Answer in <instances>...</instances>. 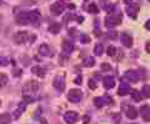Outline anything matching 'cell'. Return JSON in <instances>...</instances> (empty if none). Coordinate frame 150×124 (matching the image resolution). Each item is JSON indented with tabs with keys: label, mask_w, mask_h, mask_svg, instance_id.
<instances>
[{
	"label": "cell",
	"mask_w": 150,
	"mask_h": 124,
	"mask_svg": "<svg viewBox=\"0 0 150 124\" xmlns=\"http://www.w3.org/2000/svg\"><path fill=\"white\" fill-rule=\"evenodd\" d=\"M112 103H114V100H112V98L109 97V95H105V97H96L94 99V104H95V107H98V108H103L104 105H111Z\"/></svg>",
	"instance_id": "cell-1"
},
{
	"label": "cell",
	"mask_w": 150,
	"mask_h": 124,
	"mask_svg": "<svg viewBox=\"0 0 150 124\" xmlns=\"http://www.w3.org/2000/svg\"><path fill=\"white\" fill-rule=\"evenodd\" d=\"M83 98V92L80 89H70L68 93V99L71 103H79Z\"/></svg>",
	"instance_id": "cell-2"
},
{
	"label": "cell",
	"mask_w": 150,
	"mask_h": 124,
	"mask_svg": "<svg viewBox=\"0 0 150 124\" xmlns=\"http://www.w3.org/2000/svg\"><path fill=\"white\" fill-rule=\"evenodd\" d=\"M121 23V14H119V15H109L105 18V25L108 28H114L116 25H119V24Z\"/></svg>",
	"instance_id": "cell-3"
},
{
	"label": "cell",
	"mask_w": 150,
	"mask_h": 124,
	"mask_svg": "<svg viewBox=\"0 0 150 124\" xmlns=\"http://www.w3.org/2000/svg\"><path fill=\"white\" fill-rule=\"evenodd\" d=\"M54 88L56 90H59V92H64L65 90V77L64 75H56L54 78Z\"/></svg>",
	"instance_id": "cell-4"
},
{
	"label": "cell",
	"mask_w": 150,
	"mask_h": 124,
	"mask_svg": "<svg viewBox=\"0 0 150 124\" xmlns=\"http://www.w3.org/2000/svg\"><path fill=\"white\" fill-rule=\"evenodd\" d=\"M38 89H39V83L35 82V80H30V82H28L25 84L24 94H33V93H35Z\"/></svg>",
	"instance_id": "cell-5"
},
{
	"label": "cell",
	"mask_w": 150,
	"mask_h": 124,
	"mask_svg": "<svg viewBox=\"0 0 150 124\" xmlns=\"http://www.w3.org/2000/svg\"><path fill=\"white\" fill-rule=\"evenodd\" d=\"M124 77L126 79H129L130 82H139L140 79V74H139V70H126L125 71V74H124Z\"/></svg>",
	"instance_id": "cell-6"
},
{
	"label": "cell",
	"mask_w": 150,
	"mask_h": 124,
	"mask_svg": "<svg viewBox=\"0 0 150 124\" xmlns=\"http://www.w3.org/2000/svg\"><path fill=\"white\" fill-rule=\"evenodd\" d=\"M64 119L68 124H74L79 119V114L76 112H74V110H69V112H67L64 114Z\"/></svg>",
	"instance_id": "cell-7"
},
{
	"label": "cell",
	"mask_w": 150,
	"mask_h": 124,
	"mask_svg": "<svg viewBox=\"0 0 150 124\" xmlns=\"http://www.w3.org/2000/svg\"><path fill=\"white\" fill-rule=\"evenodd\" d=\"M28 36H29V33L26 31H18L15 35H14V40H15L16 44H24L25 41H28Z\"/></svg>",
	"instance_id": "cell-8"
},
{
	"label": "cell",
	"mask_w": 150,
	"mask_h": 124,
	"mask_svg": "<svg viewBox=\"0 0 150 124\" xmlns=\"http://www.w3.org/2000/svg\"><path fill=\"white\" fill-rule=\"evenodd\" d=\"M139 13V5L138 4H130V5H128V8H126V14L130 16L135 19Z\"/></svg>",
	"instance_id": "cell-9"
},
{
	"label": "cell",
	"mask_w": 150,
	"mask_h": 124,
	"mask_svg": "<svg viewBox=\"0 0 150 124\" xmlns=\"http://www.w3.org/2000/svg\"><path fill=\"white\" fill-rule=\"evenodd\" d=\"M39 19H40V11L39 10H33L30 13H28V20H29V23L38 24Z\"/></svg>",
	"instance_id": "cell-10"
},
{
	"label": "cell",
	"mask_w": 150,
	"mask_h": 124,
	"mask_svg": "<svg viewBox=\"0 0 150 124\" xmlns=\"http://www.w3.org/2000/svg\"><path fill=\"white\" fill-rule=\"evenodd\" d=\"M129 93H130V85L128 83L121 82L120 85H119V89H118V94L120 95V97H124V95L129 94Z\"/></svg>",
	"instance_id": "cell-11"
},
{
	"label": "cell",
	"mask_w": 150,
	"mask_h": 124,
	"mask_svg": "<svg viewBox=\"0 0 150 124\" xmlns=\"http://www.w3.org/2000/svg\"><path fill=\"white\" fill-rule=\"evenodd\" d=\"M121 43H123L124 46L131 48L133 46V38H131L129 34H126V33H123V34H121Z\"/></svg>",
	"instance_id": "cell-12"
},
{
	"label": "cell",
	"mask_w": 150,
	"mask_h": 124,
	"mask_svg": "<svg viewBox=\"0 0 150 124\" xmlns=\"http://www.w3.org/2000/svg\"><path fill=\"white\" fill-rule=\"evenodd\" d=\"M103 83H104V88L105 89H111L115 87V79L110 77V75H106V77L103 79Z\"/></svg>",
	"instance_id": "cell-13"
},
{
	"label": "cell",
	"mask_w": 150,
	"mask_h": 124,
	"mask_svg": "<svg viewBox=\"0 0 150 124\" xmlns=\"http://www.w3.org/2000/svg\"><path fill=\"white\" fill-rule=\"evenodd\" d=\"M63 10H64V6L60 3H55L50 6V11H51V14H54V15H60V14L63 13Z\"/></svg>",
	"instance_id": "cell-14"
},
{
	"label": "cell",
	"mask_w": 150,
	"mask_h": 124,
	"mask_svg": "<svg viewBox=\"0 0 150 124\" xmlns=\"http://www.w3.org/2000/svg\"><path fill=\"white\" fill-rule=\"evenodd\" d=\"M25 109H26V103L24 102H21V103H19V105L16 108V110L14 112V119H19L21 115V113H24L25 112Z\"/></svg>",
	"instance_id": "cell-15"
},
{
	"label": "cell",
	"mask_w": 150,
	"mask_h": 124,
	"mask_svg": "<svg viewBox=\"0 0 150 124\" xmlns=\"http://www.w3.org/2000/svg\"><path fill=\"white\" fill-rule=\"evenodd\" d=\"M16 23L19 25H26L29 20H28V13H20L16 16Z\"/></svg>",
	"instance_id": "cell-16"
},
{
	"label": "cell",
	"mask_w": 150,
	"mask_h": 124,
	"mask_svg": "<svg viewBox=\"0 0 150 124\" xmlns=\"http://www.w3.org/2000/svg\"><path fill=\"white\" fill-rule=\"evenodd\" d=\"M31 71H33L34 74H36L39 78H44V77H45V73H46L45 69L43 68V66H39V65L33 66V68H31Z\"/></svg>",
	"instance_id": "cell-17"
},
{
	"label": "cell",
	"mask_w": 150,
	"mask_h": 124,
	"mask_svg": "<svg viewBox=\"0 0 150 124\" xmlns=\"http://www.w3.org/2000/svg\"><path fill=\"white\" fill-rule=\"evenodd\" d=\"M62 48H63V51H64V53L69 54V53H71V51L74 50V44H73L71 41L64 40V41H63V45H62Z\"/></svg>",
	"instance_id": "cell-18"
},
{
	"label": "cell",
	"mask_w": 150,
	"mask_h": 124,
	"mask_svg": "<svg viewBox=\"0 0 150 124\" xmlns=\"http://www.w3.org/2000/svg\"><path fill=\"white\" fill-rule=\"evenodd\" d=\"M126 117H128L129 119H137V117H138L137 108H135L134 105H130L128 108V110H126Z\"/></svg>",
	"instance_id": "cell-19"
},
{
	"label": "cell",
	"mask_w": 150,
	"mask_h": 124,
	"mask_svg": "<svg viewBox=\"0 0 150 124\" xmlns=\"http://www.w3.org/2000/svg\"><path fill=\"white\" fill-rule=\"evenodd\" d=\"M140 113H142V117L144 120L149 122L150 120V112H149V105L146 104V105H143L142 108H140Z\"/></svg>",
	"instance_id": "cell-20"
},
{
	"label": "cell",
	"mask_w": 150,
	"mask_h": 124,
	"mask_svg": "<svg viewBox=\"0 0 150 124\" xmlns=\"http://www.w3.org/2000/svg\"><path fill=\"white\" fill-rule=\"evenodd\" d=\"M39 54L43 55V56H51L50 48L46 45V44H41V45L39 46Z\"/></svg>",
	"instance_id": "cell-21"
},
{
	"label": "cell",
	"mask_w": 150,
	"mask_h": 124,
	"mask_svg": "<svg viewBox=\"0 0 150 124\" xmlns=\"http://www.w3.org/2000/svg\"><path fill=\"white\" fill-rule=\"evenodd\" d=\"M60 30H62V24L60 23H53L49 26V31L51 34H59Z\"/></svg>",
	"instance_id": "cell-22"
},
{
	"label": "cell",
	"mask_w": 150,
	"mask_h": 124,
	"mask_svg": "<svg viewBox=\"0 0 150 124\" xmlns=\"http://www.w3.org/2000/svg\"><path fill=\"white\" fill-rule=\"evenodd\" d=\"M11 122V115L10 113H3L0 114V124H10Z\"/></svg>",
	"instance_id": "cell-23"
},
{
	"label": "cell",
	"mask_w": 150,
	"mask_h": 124,
	"mask_svg": "<svg viewBox=\"0 0 150 124\" xmlns=\"http://www.w3.org/2000/svg\"><path fill=\"white\" fill-rule=\"evenodd\" d=\"M94 64H95V59H94L93 56H88V58H85L83 61V65L86 66V68H91Z\"/></svg>",
	"instance_id": "cell-24"
},
{
	"label": "cell",
	"mask_w": 150,
	"mask_h": 124,
	"mask_svg": "<svg viewBox=\"0 0 150 124\" xmlns=\"http://www.w3.org/2000/svg\"><path fill=\"white\" fill-rule=\"evenodd\" d=\"M103 53H104V46H103V44H95V46H94V54L100 56V55H103Z\"/></svg>",
	"instance_id": "cell-25"
},
{
	"label": "cell",
	"mask_w": 150,
	"mask_h": 124,
	"mask_svg": "<svg viewBox=\"0 0 150 124\" xmlns=\"http://www.w3.org/2000/svg\"><path fill=\"white\" fill-rule=\"evenodd\" d=\"M130 92H131V98H133V100L140 102L143 99L142 94H140V92H138V90H130Z\"/></svg>",
	"instance_id": "cell-26"
},
{
	"label": "cell",
	"mask_w": 150,
	"mask_h": 124,
	"mask_svg": "<svg viewBox=\"0 0 150 124\" xmlns=\"http://www.w3.org/2000/svg\"><path fill=\"white\" fill-rule=\"evenodd\" d=\"M86 10L89 13H91V14H98V13H99V8H98L96 4H89L88 8H86Z\"/></svg>",
	"instance_id": "cell-27"
},
{
	"label": "cell",
	"mask_w": 150,
	"mask_h": 124,
	"mask_svg": "<svg viewBox=\"0 0 150 124\" xmlns=\"http://www.w3.org/2000/svg\"><path fill=\"white\" fill-rule=\"evenodd\" d=\"M104 9L108 14H112L115 10V4H111V3H108V4H104Z\"/></svg>",
	"instance_id": "cell-28"
},
{
	"label": "cell",
	"mask_w": 150,
	"mask_h": 124,
	"mask_svg": "<svg viewBox=\"0 0 150 124\" xmlns=\"http://www.w3.org/2000/svg\"><path fill=\"white\" fill-rule=\"evenodd\" d=\"M6 83H8V77H6V74L0 73V88L5 87Z\"/></svg>",
	"instance_id": "cell-29"
},
{
	"label": "cell",
	"mask_w": 150,
	"mask_h": 124,
	"mask_svg": "<svg viewBox=\"0 0 150 124\" xmlns=\"http://www.w3.org/2000/svg\"><path fill=\"white\" fill-rule=\"evenodd\" d=\"M23 100H24V103H33L35 100V98L31 97V94H23Z\"/></svg>",
	"instance_id": "cell-30"
},
{
	"label": "cell",
	"mask_w": 150,
	"mask_h": 124,
	"mask_svg": "<svg viewBox=\"0 0 150 124\" xmlns=\"http://www.w3.org/2000/svg\"><path fill=\"white\" fill-rule=\"evenodd\" d=\"M116 48L115 46H112V45H110V46H108L106 48V54L109 55V56H114L115 55V53H116Z\"/></svg>",
	"instance_id": "cell-31"
},
{
	"label": "cell",
	"mask_w": 150,
	"mask_h": 124,
	"mask_svg": "<svg viewBox=\"0 0 150 124\" xmlns=\"http://www.w3.org/2000/svg\"><path fill=\"white\" fill-rule=\"evenodd\" d=\"M80 41L83 43V44H88V43H90V36H89L88 34H83L80 36Z\"/></svg>",
	"instance_id": "cell-32"
},
{
	"label": "cell",
	"mask_w": 150,
	"mask_h": 124,
	"mask_svg": "<svg viewBox=\"0 0 150 124\" xmlns=\"http://www.w3.org/2000/svg\"><path fill=\"white\" fill-rule=\"evenodd\" d=\"M142 97H145V98H149L150 97V90H149V85H145L143 88V94Z\"/></svg>",
	"instance_id": "cell-33"
},
{
	"label": "cell",
	"mask_w": 150,
	"mask_h": 124,
	"mask_svg": "<svg viewBox=\"0 0 150 124\" xmlns=\"http://www.w3.org/2000/svg\"><path fill=\"white\" fill-rule=\"evenodd\" d=\"M8 64H9V59L5 58V56H1V58H0V65H1V66H5V65H8Z\"/></svg>",
	"instance_id": "cell-34"
},
{
	"label": "cell",
	"mask_w": 150,
	"mask_h": 124,
	"mask_svg": "<svg viewBox=\"0 0 150 124\" xmlns=\"http://www.w3.org/2000/svg\"><path fill=\"white\" fill-rule=\"evenodd\" d=\"M21 73H23L21 69H18V68H15V69L13 70V75H14V77H16V78L21 77Z\"/></svg>",
	"instance_id": "cell-35"
},
{
	"label": "cell",
	"mask_w": 150,
	"mask_h": 124,
	"mask_svg": "<svg viewBox=\"0 0 150 124\" xmlns=\"http://www.w3.org/2000/svg\"><path fill=\"white\" fill-rule=\"evenodd\" d=\"M108 38H110V39H116V38H118V33L116 31H109L108 33Z\"/></svg>",
	"instance_id": "cell-36"
},
{
	"label": "cell",
	"mask_w": 150,
	"mask_h": 124,
	"mask_svg": "<svg viewBox=\"0 0 150 124\" xmlns=\"http://www.w3.org/2000/svg\"><path fill=\"white\" fill-rule=\"evenodd\" d=\"M101 70H106V71L111 70L110 64H108V63H103V64H101Z\"/></svg>",
	"instance_id": "cell-37"
},
{
	"label": "cell",
	"mask_w": 150,
	"mask_h": 124,
	"mask_svg": "<svg viewBox=\"0 0 150 124\" xmlns=\"http://www.w3.org/2000/svg\"><path fill=\"white\" fill-rule=\"evenodd\" d=\"M89 88H90L91 90H95V89H96V83L94 82L93 79H90V80H89Z\"/></svg>",
	"instance_id": "cell-38"
},
{
	"label": "cell",
	"mask_w": 150,
	"mask_h": 124,
	"mask_svg": "<svg viewBox=\"0 0 150 124\" xmlns=\"http://www.w3.org/2000/svg\"><path fill=\"white\" fill-rule=\"evenodd\" d=\"M83 122H84V124H88L89 122H90V117H89V115H84Z\"/></svg>",
	"instance_id": "cell-39"
},
{
	"label": "cell",
	"mask_w": 150,
	"mask_h": 124,
	"mask_svg": "<svg viewBox=\"0 0 150 124\" xmlns=\"http://www.w3.org/2000/svg\"><path fill=\"white\" fill-rule=\"evenodd\" d=\"M145 49H146V53L150 54V43L146 41V44H145Z\"/></svg>",
	"instance_id": "cell-40"
},
{
	"label": "cell",
	"mask_w": 150,
	"mask_h": 124,
	"mask_svg": "<svg viewBox=\"0 0 150 124\" xmlns=\"http://www.w3.org/2000/svg\"><path fill=\"white\" fill-rule=\"evenodd\" d=\"M29 35H30V39H29V41H30V43H33V41H34V40L36 39V36H35L34 34H29Z\"/></svg>",
	"instance_id": "cell-41"
},
{
	"label": "cell",
	"mask_w": 150,
	"mask_h": 124,
	"mask_svg": "<svg viewBox=\"0 0 150 124\" xmlns=\"http://www.w3.org/2000/svg\"><path fill=\"white\" fill-rule=\"evenodd\" d=\"M75 83H76V84H81V77H80V75L75 79Z\"/></svg>",
	"instance_id": "cell-42"
},
{
	"label": "cell",
	"mask_w": 150,
	"mask_h": 124,
	"mask_svg": "<svg viewBox=\"0 0 150 124\" xmlns=\"http://www.w3.org/2000/svg\"><path fill=\"white\" fill-rule=\"evenodd\" d=\"M40 123H41V124H49L48 120H46L45 118H40Z\"/></svg>",
	"instance_id": "cell-43"
},
{
	"label": "cell",
	"mask_w": 150,
	"mask_h": 124,
	"mask_svg": "<svg viewBox=\"0 0 150 124\" xmlns=\"http://www.w3.org/2000/svg\"><path fill=\"white\" fill-rule=\"evenodd\" d=\"M149 24H150V21L148 20L146 23H145V29H146V30H149L150 29V25H149Z\"/></svg>",
	"instance_id": "cell-44"
},
{
	"label": "cell",
	"mask_w": 150,
	"mask_h": 124,
	"mask_svg": "<svg viewBox=\"0 0 150 124\" xmlns=\"http://www.w3.org/2000/svg\"><path fill=\"white\" fill-rule=\"evenodd\" d=\"M124 1H125V4H129V5L133 4V0H124Z\"/></svg>",
	"instance_id": "cell-45"
},
{
	"label": "cell",
	"mask_w": 150,
	"mask_h": 124,
	"mask_svg": "<svg viewBox=\"0 0 150 124\" xmlns=\"http://www.w3.org/2000/svg\"><path fill=\"white\" fill-rule=\"evenodd\" d=\"M75 31H76V30H75V29H70V33H71V34H70V35H75V34H74V33H75Z\"/></svg>",
	"instance_id": "cell-46"
},
{
	"label": "cell",
	"mask_w": 150,
	"mask_h": 124,
	"mask_svg": "<svg viewBox=\"0 0 150 124\" xmlns=\"http://www.w3.org/2000/svg\"><path fill=\"white\" fill-rule=\"evenodd\" d=\"M69 8H70V9H74V8H75V5H74V4H70Z\"/></svg>",
	"instance_id": "cell-47"
},
{
	"label": "cell",
	"mask_w": 150,
	"mask_h": 124,
	"mask_svg": "<svg viewBox=\"0 0 150 124\" xmlns=\"http://www.w3.org/2000/svg\"><path fill=\"white\" fill-rule=\"evenodd\" d=\"M1 4H3V1H1V0H0V5H1Z\"/></svg>",
	"instance_id": "cell-48"
},
{
	"label": "cell",
	"mask_w": 150,
	"mask_h": 124,
	"mask_svg": "<svg viewBox=\"0 0 150 124\" xmlns=\"http://www.w3.org/2000/svg\"><path fill=\"white\" fill-rule=\"evenodd\" d=\"M0 107H1V100H0Z\"/></svg>",
	"instance_id": "cell-49"
}]
</instances>
